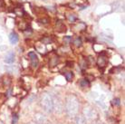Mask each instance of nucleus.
Listing matches in <instances>:
<instances>
[{
    "label": "nucleus",
    "instance_id": "aec40b11",
    "mask_svg": "<svg viewBox=\"0 0 125 124\" xmlns=\"http://www.w3.org/2000/svg\"><path fill=\"white\" fill-rule=\"evenodd\" d=\"M80 65H81V68L83 69V70H84V69L87 68V65H88V62L86 60H83L81 62V63H80Z\"/></svg>",
    "mask_w": 125,
    "mask_h": 124
},
{
    "label": "nucleus",
    "instance_id": "2eb2a0df",
    "mask_svg": "<svg viewBox=\"0 0 125 124\" xmlns=\"http://www.w3.org/2000/svg\"><path fill=\"white\" fill-rule=\"evenodd\" d=\"M18 27H19V29H20V30H22V31L25 30L26 28L28 27L27 21H26V20H23L22 22H19V23H18Z\"/></svg>",
    "mask_w": 125,
    "mask_h": 124
},
{
    "label": "nucleus",
    "instance_id": "f8f14e48",
    "mask_svg": "<svg viewBox=\"0 0 125 124\" xmlns=\"http://www.w3.org/2000/svg\"><path fill=\"white\" fill-rule=\"evenodd\" d=\"M41 43L42 44H44V45H47V44H50V43H53V38L51 37V36H44V37L41 39Z\"/></svg>",
    "mask_w": 125,
    "mask_h": 124
},
{
    "label": "nucleus",
    "instance_id": "f03ea898",
    "mask_svg": "<svg viewBox=\"0 0 125 124\" xmlns=\"http://www.w3.org/2000/svg\"><path fill=\"white\" fill-rule=\"evenodd\" d=\"M78 107L79 103L78 100L76 99V97L69 96L67 98V101H66V110H67V112L69 113H71V114L76 113L77 111H78Z\"/></svg>",
    "mask_w": 125,
    "mask_h": 124
},
{
    "label": "nucleus",
    "instance_id": "393cba45",
    "mask_svg": "<svg viewBox=\"0 0 125 124\" xmlns=\"http://www.w3.org/2000/svg\"><path fill=\"white\" fill-rule=\"evenodd\" d=\"M112 103H113V106H119L120 104H121V102H120V99H118V98H116V99H113V102H112Z\"/></svg>",
    "mask_w": 125,
    "mask_h": 124
},
{
    "label": "nucleus",
    "instance_id": "9d476101",
    "mask_svg": "<svg viewBox=\"0 0 125 124\" xmlns=\"http://www.w3.org/2000/svg\"><path fill=\"white\" fill-rule=\"evenodd\" d=\"M14 12L16 13V15H17L18 16H24V14H25V11L23 9L22 6H17L16 7H14V10H13Z\"/></svg>",
    "mask_w": 125,
    "mask_h": 124
},
{
    "label": "nucleus",
    "instance_id": "bb28decb",
    "mask_svg": "<svg viewBox=\"0 0 125 124\" xmlns=\"http://www.w3.org/2000/svg\"><path fill=\"white\" fill-rule=\"evenodd\" d=\"M11 93H12V89L10 88V89H8V90H7V92H6V97L11 96Z\"/></svg>",
    "mask_w": 125,
    "mask_h": 124
},
{
    "label": "nucleus",
    "instance_id": "f257e3e1",
    "mask_svg": "<svg viewBox=\"0 0 125 124\" xmlns=\"http://www.w3.org/2000/svg\"><path fill=\"white\" fill-rule=\"evenodd\" d=\"M41 104H42V107L44 109V111H46L47 112H53V108H54V101L48 93H44L42 95Z\"/></svg>",
    "mask_w": 125,
    "mask_h": 124
},
{
    "label": "nucleus",
    "instance_id": "cd10ccee",
    "mask_svg": "<svg viewBox=\"0 0 125 124\" xmlns=\"http://www.w3.org/2000/svg\"><path fill=\"white\" fill-rule=\"evenodd\" d=\"M67 66H68V67H73V62H67Z\"/></svg>",
    "mask_w": 125,
    "mask_h": 124
},
{
    "label": "nucleus",
    "instance_id": "a211bd4d",
    "mask_svg": "<svg viewBox=\"0 0 125 124\" xmlns=\"http://www.w3.org/2000/svg\"><path fill=\"white\" fill-rule=\"evenodd\" d=\"M76 124H86V120L83 116H78L77 118H76Z\"/></svg>",
    "mask_w": 125,
    "mask_h": 124
},
{
    "label": "nucleus",
    "instance_id": "a878e982",
    "mask_svg": "<svg viewBox=\"0 0 125 124\" xmlns=\"http://www.w3.org/2000/svg\"><path fill=\"white\" fill-rule=\"evenodd\" d=\"M5 5H4V3L2 2V0H0V11H4L5 10Z\"/></svg>",
    "mask_w": 125,
    "mask_h": 124
},
{
    "label": "nucleus",
    "instance_id": "6e6552de",
    "mask_svg": "<svg viewBox=\"0 0 125 124\" xmlns=\"http://www.w3.org/2000/svg\"><path fill=\"white\" fill-rule=\"evenodd\" d=\"M79 85L83 88V89H85V88H89L90 85H91V83L88 80L87 78H84V79H81L80 82H79Z\"/></svg>",
    "mask_w": 125,
    "mask_h": 124
},
{
    "label": "nucleus",
    "instance_id": "39448f33",
    "mask_svg": "<svg viewBox=\"0 0 125 124\" xmlns=\"http://www.w3.org/2000/svg\"><path fill=\"white\" fill-rule=\"evenodd\" d=\"M55 29L58 33H63V32L66 31V26L64 25V23L62 21H57L56 24H55Z\"/></svg>",
    "mask_w": 125,
    "mask_h": 124
},
{
    "label": "nucleus",
    "instance_id": "4be33fe9",
    "mask_svg": "<svg viewBox=\"0 0 125 124\" xmlns=\"http://www.w3.org/2000/svg\"><path fill=\"white\" fill-rule=\"evenodd\" d=\"M11 84V80H10L9 77H6L5 78V80H4V85L6 87H8Z\"/></svg>",
    "mask_w": 125,
    "mask_h": 124
},
{
    "label": "nucleus",
    "instance_id": "0eeeda50",
    "mask_svg": "<svg viewBox=\"0 0 125 124\" xmlns=\"http://www.w3.org/2000/svg\"><path fill=\"white\" fill-rule=\"evenodd\" d=\"M5 62L6 63H13V62H15V53H13V52H9V53H7L6 55V58H5Z\"/></svg>",
    "mask_w": 125,
    "mask_h": 124
},
{
    "label": "nucleus",
    "instance_id": "f3484780",
    "mask_svg": "<svg viewBox=\"0 0 125 124\" xmlns=\"http://www.w3.org/2000/svg\"><path fill=\"white\" fill-rule=\"evenodd\" d=\"M67 20H68L70 23H75L77 21V16H75L74 14H69L67 16Z\"/></svg>",
    "mask_w": 125,
    "mask_h": 124
},
{
    "label": "nucleus",
    "instance_id": "20e7f679",
    "mask_svg": "<svg viewBox=\"0 0 125 124\" xmlns=\"http://www.w3.org/2000/svg\"><path fill=\"white\" fill-rule=\"evenodd\" d=\"M97 64L100 68H104L107 64V56L105 52H102L99 57L97 58Z\"/></svg>",
    "mask_w": 125,
    "mask_h": 124
},
{
    "label": "nucleus",
    "instance_id": "4468645a",
    "mask_svg": "<svg viewBox=\"0 0 125 124\" xmlns=\"http://www.w3.org/2000/svg\"><path fill=\"white\" fill-rule=\"evenodd\" d=\"M74 29H77L78 31H83L84 29H86V25L83 22H79L77 25H74Z\"/></svg>",
    "mask_w": 125,
    "mask_h": 124
},
{
    "label": "nucleus",
    "instance_id": "5701e85b",
    "mask_svg": "<svg viewBox=\"0 0 125 124\" xmlns=\"http://www.w3.org/2000/svg\"><path fill=\"white\" fill-rule=\"evenodd\" d=\"M72 37L71 36H65V37L63 38V42H64V43L65 44H69V43H72Z\"/></svg>",
    "mask_w": 125,
    "mask_h": 124
},
{
    "label": "nucleus",
    "instance_id": "6ab92c4d",
    "mask_svg": "<svg viewBox=\"0 0 125 124\" xmlns=\"http://www.w3.org/2000/svg\"><path fill=\"white\" fill-rule=\"evenodd\" d=\"M38 22L40 24H43V25H47L50 22V19L48 18V17H46V16H43L41 18H38Z\"/></svg>",
    "mask_w": 125,
    "mask_h": 124
},
{
    "label": "nucleus",
    "instance_id": "9b49d317",
    "mask_svg": "<svg viewBox=\"0 0 125 124\" xmlns=\"http://www.w3.org/2000/svg\"><path fill=\"white\" fill-rule=\"evenodd\" d=\"M59 62H60L59 57L56 55H54V56H53L50 59V61H49V65L52 66V67H54V66H56V65L59 63Z\"/></svg>",
    "mask_w": 125,
    "mask_h": 124
},
{
    "label": "nucleus",
    "instance_id": "1a4fd4ad",
    "mask_svg": "<svg viewBox=\"0 0 125 124\" xmlns=\"http://www.w3.org/2000/svg\"><path fill=\"white\" fill-rule=\"evenodd\" d=\"M33 10H34V14H35V15H37V16H39V15H43V16H44V15H45V14H46V11H45V9H44V8H43V7L34 6V8H33Z\"/></svg>",
    "mask_w": 125,
    "mask_h": 124
},
{
    "label": "nucleus",
    "instance_id": "423d86ee",
    "mask_svg": "<svg viewBox=\"0 0 125 124\" xmlns=\"http://www.w3.org/2000/svg\"><path fill=\"white\" fill-rule=\"evenodd\" d=\"M9 41L12 44H16V43H18L19 37H18V35H17V34L15 33V32H12V33L9 34Z\"/></svg>",
    "mask_w": 125,
    "mask_h": 124
},
{
    "label": "nucleus",
    "instance_id": "ddd939ff",
    "mask_svg": "<svg viewBox=\"0 0 125 124\" xmlns=\"http://www.w3.org/2000/svg\"><path fill=\"white\" fill-rule=\"evenodd\" d=\"M62 74L64 75L65 79L68 82L73 81V72H71V71H64L63 72H62Z\"/></svg>",
    "mask_w": 125,
    "mask_h": 124
},
{
    "label": "nucleus",
    "instance_id": "7ed1b4c3",
    "mask_svg": "<svg viewBox=\"0 0 125 124\" xmlns=\"http://www.w3.org/2000/svg\"><path fill=\"white\" fill-rule=\"evenodd\" d=\"M28 57L30 60V64H31L32 68H37L39 65V59H38L36 53L34 52H29L28 53Z\"/></svg>",
    "mask_w": 125,
    "mask_h": 124
},
{
    "label": "nucleus",
    "instance_id": "dca6fc26",
    "mask_svg": "<svg viewBox=\"0 0 125 124\" xmlns=\"http://www.w3.org/2000/svg\"><path fill=\"white\" fill-rule=\"evenodd\" d=\"M73 44L76 47H81L82 44H83V41H82L81 37H79L78 36V37L74 38V39L73 40Z\"/></svg>",
    "mask_w": 125,
    "mask_h": 124
},
{
    "label": "nucleus",
    "instance_id": "412c9836",
    "mask_svg": "<svg viewBox=\"0 0 125 124\" xmlns=\"http://www.w3.org/2000/svg\"><path fill=\"white\" fill-rule=\"evenodd\" d=\"M33 31H32V29L30 27H27L25 30H24V34H25V36H29V35H31Z\"/></svg>",
    "mask_w": 125,
    "mask_h": 124
},
{
    "label": "nucleus",
    "instance_id": "b1692460",
    "mask_svg": "<svg viewBox=\"0 0 125 124\" xmlns=\"http://www.w3.org/2000/svg\"><path fill=\"white\" fill-rule=\"evenodd\" d=\"M17 121H18V115L15 113V114L13 115V118H12V124H16L17 123Z\"/></svg>",
    "mask_w": 125,
    "mask_h": 124
}]
</instances>
